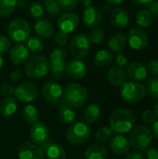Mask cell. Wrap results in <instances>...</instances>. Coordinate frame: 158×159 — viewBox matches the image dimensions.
Segmentation results:
<instances>
[{
    "mask_svg": "<svg viewBox=\"0 0 158 159\" xmlns=\"http://www.w3.org/2000/svg\"><path fill=\"white\" fill-rule=\"evenodd\" d=\"M136 124V117L134 114L125 108H119L115 110L109 119V127L113 132L127 133L129 132Z\"/></svg>",
    "mask_w": 158,
    "mask_h": 159,
    "instance_id": "cell-1",
    "label": "cell"
},
{
    "mask_svg": "<svg viewBox=\"0 0 158 159\" xmlns=\"http://www.w3.org/2000/svg\"><path fill=\"white\" fill-rule=\"evenodd\" d=\"M88 93L85 87L78 83H71L62 89L61 102L72 108H81L86 105Z\"/></svg>",
    "mask_w": 158,
    "mask_h": 159,
    "instance_id": "cell-2",
    "label": "cell"
},
{
    "mask_svg": "<svg viewBox=\"0 0 158 159\" xmlns=\"http://www.w3.org/2000/svg\"><path fill=\"white\" fill-rule=\"evenodd\" d=\"M67 51L63 48H58L51 51L49 55V73L50 76L58 81L61 80L66 70Z\"/></svg>",
    "mask_w": 158,
    "mask_h": 159,
    "instance_id": "cell-3",
    "label": "cell"
},
{
    "mask_svg": "<svg viewBox=\"0 0 158 159\" xmlns=\"http://www.w3.org/2000/svg\"><path fill=\"white\" fill-rule=\"evenodd\" d=\"M24 72L30 78H42L49 72V61L47 58L41 55L33 56L25 62Z\"/></svg>",
    "mask_w": 158,
    "mask_h": 159,
    "instance_id": "cell-4",
    "label": "cell"
},
{
    "mask_svg": "<svg viewBox=\"0 0 158 159\" xmlns=\"http://www.w3.org/2000/svg\"><path fill=\"white\" fill-rule=\"evenodd\" d=\"M154 136L152 130L145 126H139L134 129L129 136V144L137 151H144L152 144Z\"/></svg>",
    "mask_w": 158,
    "mask_h": 159,
    "instance_id": "cell-5",
    "label": "cell"
},
{
    "mask_svg": "<svg viewBox=\"0 0 158 159\" xmlns=\"http://www.w3.org/2000/svg\"><path fill=\"white\" fill-rule=\"evenodd\" d=\"M146 95L144 85L137 81H127L120 89L121 99L128 103L141 102Z\"/></svg>",
    "mask_w": 158,
    "mask_h": 159,
    "instance_id": "cell-6",
    "label": "cell"
},
{
    "mask_svg": "<svg viewBox=\"0 0 158 159\" xmlns=\"http://www.w3.org/2000/svg\"><path fill=\"white\" fill-rule=\"evenodd\" d=\"M91 130L88 123L79 121L71 125L66 132V140L74 145L85 143L90 137Z\"/></svg>",
    "mask_w": 158,
    "mask_h": 159,
    "instance_id": "cell-7",
    "label": "cell"
},
{
    "mask_svg": "<svg viewBox=\"0 0 158 159\" xmlns=\"http://www.w3.org/2000/svg\"><path fill=\"white\" fill-rule=\"evenodd\" d=\"M90 49V42L88 36L84 34H75L70 41L69 50L72 56L77 60L85 59Z\"/></svg>",
    "mask_w": 158,
    "mask_h": 159,
    "instance_id": "cell-8",
    "label": "cell"
},
{
    "mask_svg": "<svg viewBox=\"0 0 158 159\" xmlns=\"http://www.w3.org/2000/svg\"><path fill=\"white\" fill-rule=\"evenodd\" d=\"M7 34L13 41L21 43L30 36L29 23L23 19H15L8 24Z\"/></svg>",
    "mask_w": 158,
    "mask_h": 159,
    "instance_id": "cell-9",
    "label": "cell"
},
{
    "mask_svg": "<svg viewBox=\"0 0 158 159\" xmlns=\"http://www.w3.org/2000/svg\"><path fill=\"white\" fill-rule=\"evenodd\" d=\"M39 93L38 87L33 82H23L18 85L14 90L15 98L22 102H34Z\"/></svg>",
    "mask_w": 158,
    "mask_h": 159,
    "instance_id": "cell-10",
    "label": "cell"
},
{
    "mask_svg": "<svg viewBox=\"0 0 158 159\" xmlns=\"http://www.w3.org/2000/svg\"><path fill=\"white\" fill-rule=\"evenodd\" d=\"M127 40L129 42V47L135 50H142L146 48L149 44L148 34L140 27L132 28L129 32Z\"/></svg>",
    "mask_w": 158,
    "mask_h": 159,
    "instance_id": "cell-11",
    "label": "cell"
},
{
    "mask_svg": "<svg viewBox=\"0 0 158 159\" xmlns=\"http://www.w3.org/2000/svg\"><path fill=\"white\" fill-rule=\"evenodd\" d=\"M19 159H45V153L42 146L33 143H22L18 148Z\"/></svg>",
    "mask_w": 158,
    "mask_h": 159,
    "instance_id": "cell-12",
    "label": "cell"
},
{
    "mask_svg": "<svg viewBox=\"0 0 158 159\" xmlns=\"http://www.w3.org/2000/svg\"><path fill=\"white\" fill-rule=\"evenodd\" d=\"M49 129L47 125L41 122H37L32 125L30 129L31 143L38 146H43L49 141Z\"/></svg>",
    "mask_w": 158,
    "mask_h": 159,
    "instance_id": "cell-13",
    "label": "cell"
},
{
    "mask_svg": "<svg viewBox=\"0 0 158 159\" xmlns=\"http://www.w3.org/2000/svg\"><path fill=\"white\" fill-rule=\"evenodd\" d=\"M42 95L47 102L56 104L61 98L62 88L55 81H48L42 88Z\"/></svg>",
    "mask_w": 158,
    "mask_h": 159,
    "instance_id": "cell-14",
    "label": "cell"
},
{
    "mask_svg": "<svg viewBox=\"0 0 158 159\" xmlns=\"http://www.w3.org/2000/svg\"><path fill=\"white\" fill-rule=\"evenodd\" d=\"M79 25V17L76 13L67 11L61 15L58 20V27L61 32L70 34Z\"/></svg>",
    "mask_w": 158,
    "mask_h": 159,
    "instance_id": "cell-15",
    "label": "cell"
},
{
    "mask_svg": "<svg viewBox=\"0 0 158 159\" xmlns=\"http://www.w3.org/2000/svg\"><path fill=\"white\" fill-rule=\"evenodd\" d=\"M82 19L86 27L94 29L101 24L102 20V13L99 7L90 6L85 8Z\"/></svg>",
    "mask_w": 158,
    "mask_h": 159,
    "instance_id": "cell-16",
    "label": "cell"
},
{
    "mask_svg": "<svg viewBox=\"0 0 158 159\" xmlns=\"http://www.w3.org/2000/svg\"><path fill=\"white\" fill-rule=\"evenodd\" d=\"M88 67L82 60L73 59L66 63L65 73L73 79H81L86 76Z\"/></svg>",
    "mask_w": 158,
    "mask_h": 159,
    "instance_id": "cell-17",
    "label": "cell"
},
{
    "mask_svg": "<svg viewBox=\"0 0 158 159\" xmlns=\"http://www.w3.org/2000/svg\"><path fill=\"white\" fill-rule=\"evenodd\" d=\"M29 58V50L27 47L21 43L16 44L9 50L10 61L15 65H20L27 61Z\"/></svg>",
    "mask_w": 158,
    "mask_h": 159,
    "instance_id": "cell-18",
    "label": "cell"
},
{
    "mask_svg": "<svg viewBox=\"0 0 158 159\" xmlns=\"http://www.w3.org/2000/svg\"><path fill=\"white\" fill-rule=\"evenodd\" d=\"M146 66L140 61H133L127 65V75L132 81H142L147 77Z\"/></svg>",
    "mask_w": 158,
    "mask_h": 159,
    "instance_id": "cell-19",
    "label": "cell"
},
{
    "mask_svg": "<svg viewBox=\"0 0 158 159\" xmlns=\"http://www.w3.org/2000/svg\"><path fill=\"white\" fill-rule=\"evenodd\" d=\"M47 159H66V152L61 145L54 141H48L42 146Z\"/></svg>",
    "mask_w": 158,
    "mask_h": 159,
    "instance_id": "cell-20",
    "label": "cell"
},
{
    "mask_svg": "<svg viewBox=\"0 0 158 159\" xmlns=\"http://www.w3.org/2000/svg\"><path fill=\"white\" fill-rule=\"evenodd\" d=\"M129 139L123 135H115L110 141V148L114 154L118 156L126 155L129 151Z\"/></svg>",
    "mask_w": 158,
    "mask_h": 159,
    "instance_id": "cell-21",
    "label": "cell"
},
{
    "mask_svg": "<svg viewBox=\"0 0 158 159\" xmlns=\"http://www.w3.org/2000/svg\"><path fill=\"white\" fill-rule=\"evenodd\" d=\"M111 21L114 26L119 29L126 28L129 23V12L123 7H115L111 12Z\"/></svg>",
    "mask_w": 158,
    "mask_h": 159,
    "instance_id": "cell-22",
    "label": "cell"
},
{
    "mask_svg": "<svg viewBox=\"0 0 158 159\" xmlns=\"http://www.w3.org/2000/svg\"><path fill=\"white\" fill-rule=\"evenodd\" d=\"M127 73L118 66L111 68L107 73V79L109 83L115 87H122L127 82Z\"/></svg>",
    "mask_w": 158,
    "mask_h": 159,
    "instance_id": "cell-23",
    "label": "cell"
},
{
    "mask_svg": "<svg viewBox=\"0 0 158 159\" xmlns=\"http://www.w3.org/2000/svg\"><path fill=\"white\" fill-rule=\"evenodd\" d=\"M34 32L36 34V35L38 37H40L41 39H48L50 38L53 34H54V27L51 24V22H49L48 20H38L34 26Z\"/></svg>",
    "mask_w": 158,
    "mask_h": 159,
    "instance_id": "cell-24",
    "label": "cell"
},
{
    "mask_svg": "<svg viewBox=\"0 0 158 159\" xmlns=\"http://www.w3.org/2000/svg\"><path fill=\"white\" fill-rule=\"evenodd\" d=\"M108 151L105 145L102 143H95L88 147L85 151V159H105Z\"/></svg>",
    "mask_w": 158,
    "mask_h": 159,
    "instance_id": "cell-25",
    "label": "cell"
},
{
    "mask_svg": "<svg viewBox=\"0 0 158 159\" xmlns=\"http://www.w3.org/2000/svg\"><path fill=\"white\" fill-rule=\"evenodd\" d=\"M58 118L63 125H72L75 121V112L74 108L62 103L58 109Z\"/></svg>",
    "mask_w": 158,
    "mask_h": 159,
    "instance_id": "cell-26",
    "label": "cell"
},
{
    "mask_svg": "<svg viewBox=\"0 0 158 159\" xmlns=\"http://www.w3.org/2000/svg\"><path fill=\"white\" fill-rule=\"evenodd\" d=\"M127 41V36L124 34L115 33L110 37L108 41V48L111 51L119 53L125 48Z\"/></svg>",
    "mask_w": 158,
    "mask_h": 159,
    "instance_id": "cell-27",
    "label": "cell"
},
{
    "mask_svg": "<svg viewBox=\"0 0 158 159\" xmlns=\"http://www.w3.org/2000/svg\"><path fill=\"white\" fill-rule=\"evenodd\" d=\"M114 61V55L111 51L106 49L99 50L94 56V63L96 66L105 68L110 66Z\"/></svg>",
    "mask_w": 158,
    "mask_h": 159,
    "instance_id": "cell-28",
    "label": "cell"
},
{
    "mask_svg": "<svg viewBox=\"0 0 158 159\" xmlns=\"http://www.w3.org/2000/svg\"><path fill=\"white\" fill-rule=\"evenodd\" d=\"M17 102L12 97H5L0 102V115L7 117L11 116L17 111Z\"/></svg>",
    "mask_w": 158,
    "mask_h": 159,
    "instance_id": "cell-29",
    "label": "cell"
},
{
    "mask_svg": "<svg viewBox=\"0 0 158 159\" xmlns=\"http://www.w3.org/2000/svg\"><path fill=\"white\" fill-rule=\"evenodd\" d=\"M101 114V107L96 103H90L84 110V118L88 124H94L100 118Z\"/></svg>",
    "mask_w": 158,
    "mask_h": 159,
    "instance_id": "cell-30",
    "label": "cell"
},
{
    "mask_svg": "<svg viewBox=\"0 0 158 159\" xmlns=\"http://www.w3.org/2000/svg\"><path fill=\"white\" fill-rule=\"evenodd\" d=\"M21 116H22V119L24 120V122H26L27 124L32 126L38 122L39 113L35 106H34L32 104H28L22 109Z\"/></svg>",
    "mask_w": 158,
    "mask_h": 159,
    "instance_id": "cell-31",
    "label": "cell"
},
{
    "mask_svg": "<svg viewBox=\"0 0 158 159\" xmlns=\"http://www.w3.org/2000/svg\"><path fill=\"white\" fill-rule=\"evenodd\" d=\"M154 17L148 9H141L136 15V23L140 28H146L153 22Z\"/></svg>",
    "mask_w": 158,
    "mask_h": 159,
    "instance_id": "cell-32",
    "label": "cell"
},
{
    "mask_svg": "<svg viewBox=\"0 0 158 159\" xmlns=\"http://www.w3.org/2000/svg\"><path fill=\"white\" fill-rule=\"evenodd\" d=\"M27 41V48L29 51L33 52V53H40L43 51L44 49V41L38 37L37 35H31L28 37V39L26 40Z\"/></svg>",
    "mask_w": 158,
    "mask_h": 159,
    "instance_id": "cell-33",
    "label": "cell"
},
{
    "mask_svg": "<svg viewBox=\"0 0 158 159\" xmlns=\"http://www.w3.org/2000/svg\"><path fill=\"white\" fill-rule=\"evenodd\" d=\"M17 7V0H0V17L10 16Z\"/></svg>",
    "mask_w": 158,
    "mask_h": 159,
    "instance_id": "cell-34",
    "label": "cell"
},
{
    "mask_svg": "<svg viewBox=\"0 0 158 159\" xmlns=\"http://www.w3.org/2000/svg\"><path fill=\"white\" fill-rule=\"evenodd\" d=\"M113 134H114V132L109 126H103L97 130L96 140L100 143L103 144V143H106L111 141V139L113 138Z\"/></svg>",
    "mask_w": 158,
    "mask_h": 159,
    "instance_id": "cell-35",
    "label": "cell"
},
{
    "mask_svg": "<svg viewBox=\"0 0 158 159\" xmlns=\"http://www.w3.org/2000/svg\"><path fill=\"white\" fill-rule=\"evenodd\" d=\"M146 93L154 98L158 99V76H152L148 78L146 84L144 85Z\"/></svg>",
    "mask_w": 158,
    "mask_h": 159,
    "instance_id": "cell-36",
    "label": "cell"
},
{
    "mask_svg": "<svg viewBox=\"0 0 158 159\" xmlns=\"http://www.w3.org/2000/svg\"><path fill=\"white\" fill-rule=\"evenodd\" d=\"M104 37H105L104 31L102 28H99V27H96V28L92 29L89 32L88 35V38L89 42H91L93 44L102 43L104 40Z\"/></svg>",
    "mask_w": 158,
    "mask_h": 159,
    "instance_id": "cell-37",
    "label": "cell"
},
{
    "mask_svg": "<svg viewBox=\"0 0 158 159\" xmlns=\"http://www.w3.org/2000/svg\"><path fill=\"white\" fill-rule=\"evenodd\" d=\"M44 8L52 17H56L61 12V7L57 0H44Z\"/></svg>",
    "mask_w": 158,
    "mask_h": 159,
    "instance_id": "cell-38",
    "label": "cell"
},
{
    "mask_svg": "<svg viewBox=\"0 0 158 159\" xmlns=\"http://www.w3.org/2000/svg\"><path fill=\"white\" fill-rule=\"evenodd\" d=\"M29 13L34 19H40L44 14V7L38 2H33L29 6Z\"/></svg>",
    "mask_w": 158,
    "mask_h": 159,
    "instance_id": "cell-39",
    "label": "cell"
},
{
    "mask_svg": "<svg viewBox=\"0 0 158 159\" xmlns=\"http://www.w3.org/2000/svg\"><path fill=\"white\" fill-rule=\"evenodd\" d=\"M61 9L71 11L74 9L78 5V0H57Z\"/></svg>",
    "mask_w": 158,
    "mask_h": 159,
    "instance_id": "cell-40",
    "label": "cell"
},
{
    "mask_svg": "<svg viewBox=\"0 0 158 159\" xmlns=\"http://www.w3.org/2000/svg\"><path fill=\"white\" fill-rule=\"evenodd\" d=\"M68 39H69L68 34H66L64 32H61V31L57 33L56 35L54 36V42L59 48H61V47L65 46L68 43Z\"/></svg>",
    "mask_w": 158,
    "mask_h": 159,
    "instance_id": "cell-41",
    "label": "cell"
},
{
    "mask_svg": "<svg viewBox=\"0 0 158 159\" xmlns=\"http://www.w3.org/2000/svg\"><path fill=\"white\" fill-rule=\"evenodd\" d=\"M142 121L147 125H154L155 122L156 121V116L154 111H151V110L143 111L142 114Z\"/></svg>",
    "mask_w": 158,
    "mask_h": 159,
    "instance_id": "cell-42",
    "label": "cell"
},
{
    "mask_svg": "<svg viewBox=\"0 0 158 159\" xmlns=\"http://www.w3.org/2000/svg\"><path fill=\"white\" fill-rule=\"evenodd\" d=\"M14 90H15V88L13 87V85L7 82L3 83L0 87V92L5 97H10L11 95H13Z\"/></svg>",
    "mask_w": 158,
    "mask_h": 159,
    "instance_id": "cell-43",
    "label": "cell"
},
{
    "mask_svg": "<svg viewBox=\"0 0 158 159\" xmlns=\"http://www.w3.org/2000/svg\"><path fill=\"white\" fill-rule=\"evenodd\" d=\"M147 72L153 76H158V60L153 59L147 64Z\"/></svg>",
    "mask_w": 158,
    "mask_h": 159,
    "instance_id": "cell-44",
    "label": "cell"
},
{
    "mask_svg": "<svg viewBox=\"0 0 158 159\" xmlns=\"http://www.w3.org/2000/svg\"><path fill=\"white\" fill-rule=\"evenodd\" d=\"M10 46H11L10 40L7 36L0 34V53L7 52L10 48Z\"/></svg>",
    "mask_w": 158,
    "mask_h": 159,
    "instance_id": "cell-45",
    "label": "cell"
},
{
    "mask_svg": "<svg viewBox=\"0 0 158 159\" xmlns=\"http://www.w3.org/2000/svg\"><path fill=\"white\" fill-rule=\"evenodd\" d=\"M115 61H116L117 66L120 68H123L128 65V58H127L126 54H124L122 52L117 53V55L115 57Z\"/></svg>",
    "mask_w": 158,
    "mask_h": 159,
    "instance_id": "cell-46",
    "label": "cell"
},
{
    "mask_svg": "<svg viewBox=\"0 0 158 159\" xmlns=\"http://www.w3.org/2000/svg\"><path fill=\"white\" fill-rule=\"evenodd\" d=\"M145 157L146 159H158V149L155 147L147 148L145 150Z\"/></svg>",
    "mask_w": 158,
    "mask_h": 159,
    "instance_id": "cell-47",
    "label": "cell"
},
{
    "mask_svg": "<svg viewBox=\"0 0 158 159\" xmlns=\"http://www.w3.org/2000/svg\"><path fill=\"white\" fill-rule=\"evenodd\" d=\"M148 10L150 11L153 17H156L158 19V0H154L152 3L149 4Z\"/></svg>",
    "mask_w": 158,
    "mask_h": 159,
    "instance_id": "cell-48",
    "label": "cell"
},
{
    "mask_svg": "<svg viewBox=\"0 0 158 159\" xmlns=\"http://www.w3.org/2000/svg\"><path fill=\"white\" fill-rule=\"evenodd\" d=\"M124 159H144L143 156L139 151H131L129 153H127Z\"/></svg>",
    "mask_w": 158,
    "mask_h": 159,
    "instance_id": "cell-49",
    "label": "cell"
},
{
    "mask_svg": "<svg viewBox=\"0 0 158 159\" xmlns=\"http://www.w3.org/2000/svg\"><path fill=\"white\" fill-rule=\"evenodd\" d=\"M22 75H23L22 71H20V70H14L10 74V79H11V81L16 82V81L20 80L22 78Z\"/></svg>",
    "mask_w": 158,
    "mask_h": 159,
    "instance_id": "cell-50",
    "label": "cell"
},
{
    "mask_svg": "<svg viewBox=\"0 0 158 159\" xmlns=\"http://www.w3.org/2000/svg\"><path fill=\"white\" fill-rule=\"evenodd\" d=\"M102 14H108L109 12H112V7L110 4H105L102 6V8H100Z\"/></svg>",
    "mask_w": 158,
    "mask_h": 159,
    "instance_id": "cell-51",
    "label": "cell"
},
{
    "mask_svg": "<svg viewBox=\"0 0 158 159\" xmlns=\"http://www.w3.org/2000/svg\"><path fill=\"white\" fill-rule=\"evenodd\" d=\"M152 133H153V136L158 141V120H156V121L155 122V124L153 125Z\"/></svg>",
    "mask_w": 158,
    "mask_h": 159,
    "instance_id": "cell-52",
    "label": "cell"
},
{
    "mask_svg": "<svg viewBox=\"0 0 158 159\" xmlns=\"http://www.w3.org/2000/svg\"><path fill=\"white\" fill-rule=\"evenodd\" d=\"M78 3L81 4L82 7H84L85 8L88 7H90L92 6L93 4V0H78Z\"/></svg>",
    "mask_w": 158,
    "mask_h": 159,
    "instance_id": "cell-53",
    "label": "cell"
},
{
    "mask_svg": "<svg viewBox=\"0 0 158 159\" xmlns=\"http://www.w3.org/2000/svg\"><path fill=\"white\" fill-rule=\"evenodd\" d=\"M28 7V3L26 0H19L17 1V7L19 8H26Z\"/></svg>",
    "mask_w": 158,
    "mask_h": 159,
    "instance_id": "cell-54",
    "label": "cell"
},
{
    "mask_svg": "<svg viewBox=\"0 0 158 159\" xmlns=\"http://www.w3.org/2000/svg\"><path fill=\"white\" fill-rule=\"evenodd\" d=\"M108 4H110L111 6H117L122 4L125 0H106Z\"/></svg>",
    "mask_w": 158,
    "mask_h": 159,
    "instance_id": "cell-55",
    "label": "cell"
},
{
    "mask_svg": "<svg viewBox=\"0 0 158 159\" xmlns=\"http://www.w3.org/2000/svg\"><path fill=\"white\" fill-rule=\"evenodd\" d=\"M137 4H140V5H147V4H150L152 3L154 0H134Z\"/></svg>",
    "mask_w": 158,
    "mask_h": 159,
    "instance_id": "cell-56",
    "label": "cell"
},
{
    "mask_svg": "<svg viewBox=\"0 0 158 159\" xmlns=\"http://www.w3.org/2000/svg\"><path fill=\"white\" fill-rule=\"evenodd\" d=\"M154 113H155L156 118L158 119V102L156 104V106H155V111H154Z\"/></svg>",
    "mask_w": 158,
    "mask_h": 159,
    "instance_id": "cell-57",
    "label": "cell"
},
{
    "mask_svg": "<svg viewBox=\"0 0 158 159\" xmlns=\"http://www.w3.org/2000/svg\"><path fill=\"white\" fill-rule=\"evenodd\" d=\"M3 63H4V57H3L2 53H0V69L3 66Z\"/></svg>",
    "mask_w": 158,
    "mask_h": 159,
    "instance_id": "cell-58",
    "label": "cell"
}]
</instances>
